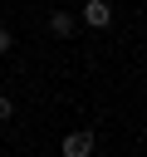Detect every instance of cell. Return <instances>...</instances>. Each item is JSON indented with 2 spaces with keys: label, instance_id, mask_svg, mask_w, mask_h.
<instances>
[{
  "label": "cell",
  "instance_id": "obj_1",
  "mask_svg": "<svg viewBox=\"0 0 147 157\" xmlns=\"http://www.w3.org/2000/svg\"><path fill=\"white\" fill-rule=\"evenodd\" d=\"M59 152H64V157H93V132H88V128H78V132H64Z\"/></svg>",
  "mask_w": 147,
  "mask_h": 157
},
{
  "label": "cell",
  "instance_id": "obj_2",
  "mask_svg": "<svg viewBox=\"0 0 147 157\" xmlns=\"http://www.w3.org/2000/svg\"><path fill=\"white\" fill-rule=\"evenodd\" d=\"M83 25L108 29V25H113V5H108V0H83Z\"/></svg>",
  "mask_w": 147,
  "mask_h": 157
},
{
  "label": "cell",
  "instance_id": "obj_3",
  "mask_svg": "<svg viewBox=\"0 0 147 157\" xmlns=\"http://www.w3.org/2000/svg\"><path fill=\"white\" fill-rule=\"evenodd\" d=\"M49 34L69 39V34H74V15H69V10H54V15H49Z\"/></svg>",
  "mask_w": 147,
  "mask_h": 157
},
{
  "label": "cell",
  "instance_id": "obj_4",
  "mask_svg": "<svg viewBox=\"0 0 147 157\" xmlns=\"http://www.w3.org/2000/svg\"><path fill=\"white\" fill-rule=\"evenodd\" d=\"M10 49H15V34H10L5 25H0V54H10Z\"/></svg>",
  "mask_w": 147,
  "mask_h": 157
},
{
  "label": "cell",
  "instance_id": "obj_5",
  "mask_svg": "<svg viewBox=\"0 0 147 157\" xmlns=\"http://www.w3.org/2000/svg\"><path fill=\"white\" fill-rule=\"evenodd\" d=\"M10 113H15V103H10L5 93H0V123H10Z\"/></svg>",
  "mask_w": 147,
  "mask_h": 157
}]
</instances>
